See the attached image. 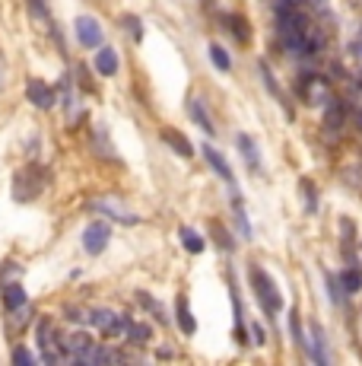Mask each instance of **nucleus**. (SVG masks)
<instances>
[{"label": "nucleus", "instance_id": "2", "mask_svg": "<svg viewBox=\"0 0 362 366\" xmlns=\"http://www.w3.org/2000/svg\"><path fill=\"white\" fill-rule=\"evenodd\" d=\"M124 318H127V316H118L115 309L99 306V309H89L86 322H89L99 334H105V338H121V334H124Z\"/></svg>", "mask_w": 362, "mask_h": 366}, {"label": "nucleus", "instance_id": "27", "mask_svg": "<svg viewBox=\"0 0 362 366\" xmlns=\"http://www.w3.org/2000/svg\"><path fill=\"white\" fill-rule=\"evenodd\" d=\"M226 23L232 26V32H235V39L239 42H248V26H245V19H239V17H229Z\"/></svg>", "mask_w": 362, "mask_h": 366}, {"label": "nucleus", "instance_id": "26", "mask_svg": "<svg viewBox=\"0 0 362 366\" xmlns=\"http://www.w3.org/2000/svg\"><path fill=\"white\" fill-rule=\"evenodd\" d=\"M302 194H305V207H308V214H315V207H318V194H315V188H312L308 179H302Z\"/></svg>", "mask_w": 362, "mask_h": 366}, {"label": "nucleus", "instance_id": "25", "mask_svg": "<svg viewBox=\"0 0 362 366\" xmlns=\"http://www.w3.org/2000/svg\"><path fill=\"white\" fill-rule=\"evenodd\" d=\"M343 105H337V102H330V105H328V128H330V131H334V128H337V125H343Z\"/></svg>", "mask_w": 362, "mask_h": 366}, {"label": "nucleus", "instance_id": "32", "mask_svg": "<svg viewBox=\"0 0 362 366\" xmlns=\"http://www.w3.org/2000/svg\"><path fill=\"white\" fill-rule=\"evenodd\" d=\"M7 86V64H3V58H0V90Z\"/></svg>", "mask_w": 362, "mask_h": 366}, {"label": "nucleus", "instance_id": "7", "mask_svg": "<svg viewBox=\"0 0 362 366\" xmlns=\"http://www.w3.org/2000/svg\"><path fill=\"white\" fill-rule=\"evenodd\" d=\"M0 300H3L7 312H17V309H23L29 303V293H25V287L19 281H7L0 283Z\"/></svg>", "mask_w": 362, "mask_h": 366}, {"label": "nucleus", "instance_id": "22", "mask_svg": "<svg viewBox=\"0 0 362 366\" xmlns=\"http://www.w3.org/2000/svg\"><path fill=\"white\" fill-rule=\"evenodd\" d=\"M232 207H235V223H239L242 236H245V239H251V223H248V216H245V207H242V201L235 198V201H232Z\"/></svg>", "mask_w": 362, "mask_h": 366}, {"label": "nucleus", "instance_id": "9", "mask_svg": "<svg viewBox=\"0 0 362 366\" xmlns=\"http://www.w3.org/2000/svg\"><path fill=\"white\" fill-rule=\"evenodd\" d=\"M19 185H25V192H19L17 201H32L41 192V185H45V172L41 169H25V172L17 175V188Z\"/></svg>", "mask_w": 362, "mask_h": 366}, {"label": "nucleus", "instance_id": "28", "mask_svg": "<svg viewBox=\"0 0 362 366\" xmlns=\"http://www.w3.org/2000/svg\"><path fill=\"white\" fill-rule=\"evenodd\" d=\"M289 328H292V338H296L299 347H305V334H302V325H299V316L289 312Z\"/></svg>", "mask_w": 362, "mask_h": 366}, {"label": "nucleus", "instance_id": "31", "mask_svg": "<svg viewBox=\"0 0 362 366\" xmlns=\"http://www.w3.org/2000/svg\"><path fill=\"white\" fill-rule=\"evenodd\" d=\"M251 334H255V344H264V341H267V334H264V328H261V325H251Z\"/></svg>", "mask_w": 362, "mask_h": 366}, {"label": "nucleus", "instance_id": "29", "mask_svg": "<svg viewBox=\"0 0 362 366\" xmlns=\"http://www.w3.org/2000/svg\"><path fill=\"white\" fill-rule=\"evenodd\" d=\"M25 3H29V10H32L35 19H45V17H48V3H45V0H25Z\"/></svg>", "mask_w": 362, "mask_h": 366}, {"label": "nucleus", "instance_id": "14", "mask_svg": "<svg viewBox=\"0 0 362 366\" xmlns=\"http://www.w3.org/2000/svg\"><path fill=\"white\" fill-rule=\"evenodd\" d=\"M175 322H178V328L184 334H194V332H198V322H194V316H191L188 296H178V300H175Z\"/></svg>", "mask_w": 362, "mask_h": 366}, {"label": "nucleus", "instance_id": "19", "mask_svg": "<svg viewBox=\"0 0 362 366\" xmlns=\"http://www.w3.org/2000/svg\"><path fill=\"white\" fill-rule=\"evenodd\" d=\"M210 61H213L216 70H222V74H229L232 70V58H229V51L222 48V45H210Z\"/></svg>", "mask_w": 362, "mask_h": 366}, {"label": "nucleus", "instance_id": "6", "mask_svg": "<svg viewBox=\"0 0 362 366\" xmlns=\"http://www.w3.org/2000/svg\"><path fill=\"white\" fill-rule=\"evenodd\" d=\"M25 99L32 102L35 108H41V112H48L51 105H54V86L51 83H45V80H29L25 83Z\"/></svg>", "mask_w": 362, "mask_h": 366}, {"label": "nucleus", "instance_id": "16", "mask_svg": "<svg viewBox=\"0 0 362 366\" xmlns=\"http://www.w3.org/2000/svg\"><path fill=\"white\" fill-rule=\"evenodd\" d=\"M178 236H181V245H184L191 255H200V252H204L206 242H204V236H200L198 230H191V226H181Z\"/></svg>", "mask_w": 362, "mask_h": 366}, {"label": "nucleus", "instance_id": "5", "mask_svg": "<svg viewBox=\"0 0 362 366\" xmlns=\"http://www.w3.org/2000/svg\"><path fill=\"white\" fill-rule=\"evenodd\" d=\"M89 210H92V214L108 216V220H115V223H127V226H134L137 220H140L134 210H127L121 201H115V198H92L89 201Z\"/></svg>", "mask_w": 362, "mask_h": 366}, {"label": "nucleus", "instance_id": "15", "mask_svg": "<svg viewBox=\"0 0 362 366\" xmlns=\"http://www.w3.org/2000/svg\"><path fill=\"white\" fill-rule=\"evenodd\" d=\"M118 360H121V354H118V350L102 347V344H92L80 363H118Z\"/></svg>", "mask_w": 362, "mask_h": 366}, {"label": "nucleus", "instance_id": "18", "mask_svg": "<svg viewBox=\"0 0 362 366\" xmlns=\"http://www.w3.org/2000/svg\"><path fill=\"white\" fill-rule=\"evenodd\" d=\"M191 118H194V125H198V128H204V134H210V137L216 134L213 121L206 118V108H204V102H200V99H191Z\"/></svg>", "mask_w": 362, "mask_h": 366}, {"label": "nucleus", "instance_id": "1", "mask_svg": "<svg viewBox=\"0 0 362 366\" xmlns=\"http://www.w3.org/2000/svg\"><path fill=\"white\" fill-rule=\"evenodd\" d=\"M248 281H251V287H255V296H257V303L264 306V312H270V316H277L283 309V296H280V290H277V283H273V277L264 271V267H251L248 271Z\"/></svg>", "mask_w": 362, "mask_h": 366}, {"label": "nucleus", "instance_id": "11", "mask_svg": "<svg viewBox=\"0 0 362 366\" xmlns=\"http://www.w3.org/2000/svg\"><path fill=\"white\" fill-rule=\"evenodd\" d=\"M235 147H239V153L245 156V166L251 169V172H261V150H257V143L251 134H239L235 137Z\"/></svg>", "mask_w": 362, "mask_h": 366}, {"label": "nucleus", "instance_id": "20", "mask_svg": "<svg viewBox=\"0 0 362 366\" xmlns=\"http://www.w3.org/2000/svg\"><path fill=\"white\" fill-rule=\"evenodd\" d=\"M121 29H127L131 42H143V23H140V17H134V13H124V17H121Z\"/></svg>", "mask_w": 362, "mask_h": 366}, {"label": "nucleus", "instance_id": "21", "mask_svg": "<svg viewBox=\"0 0 362 366\" xmlns=\"http://www.w3.org/2000/svg\"><path fill=\"white\" fill-rule=\"evenodd\" d=\"M340 283H343L346 293H356V290H362V274L356 267H346L343 274H340Z\"/></svg>", "mask_w": 362, "mask_h": 366}, {"label": "nucleus", "instance_id": "10", "mask_svg": "<svg viewBox=\"0 0 362 366\" xmlns=\"http://www.w3.org/2000/svg\"><path fill=\"white\" fill-rule=\"evenodd\" d=\"M92 70L99 77H115L118 74V51L108 48V45H99V48H96V58H92Z\"/></svg>", "mask_w": 362, "mask_h": 366}, {"label": "nucleus", "instance_id": "12", "mask_svg": "<svg viewBox=\"0 0 362 366\" xmlns=\"http://www.w3.org/2000/svg\"><path fill=\"white\" fill-rule=\"evenodd\" d=\"M162 143H165V147H172V150L178 153L181 159H191V156H194V147L188 143V137H184L181 131H175V128H162Z\"/></svg>", "mask_w": 362, "mask_h": 366}, {"label": "nucleus", "instance_id": "13", "mask_svg": "<svg viewBox=\"0 0 362 366\" xmlns=\"http://www.w3.org/2000/svg\"><path fill=\"white\" fill-rule=\"evenodd\" d=\"M124 334H127V341L143 347V344L153 341V328L149 322H134V318H124Z\"/></svg>", "mask_w": 362, "mask_h": 366}, {"label": "nucleus", "instance_id": "30", "mask_svg": "<svg viewBox=\"0 0 362 366\" xmlns=\"http://www.w3.org/2000/svg\"><path fill=\"white\" fill-rule=\"evenodd\" d=\"M13 274H19V265H13V261H7V267L0 271V283H7V277H13Z\"/></svg>", "mask_w": 362, "mask_h": 366}, {"label": "nucleus", "instance_id": "8", "mask_svg": "<svg viewBox=\"0 0 362 366\" xmlns=\"http://www.w3.org/2000/svg\"><path fill=\"white\" fill-rule=\"evenodd\" d=\"M200 153H204L206 166L213 169V172L220 175L222 182H226V185H229V188H232V185H235V172H232V166H229V163H226V156H222L220 150H213L210 143H204V150H200Z\"/></svg>", "mask_w": 362, "mask_h": 366}, {"label": "nucleus", "instance_id": "3", "mask_svg": "<svg viewBox=\"0 0 362 366\" xmlns=\"http://www.w3.org/2000/svg\"><path fill=\"white\" fill-rule=\"evenodd\" d=\"M108 242H111V226H108V220H89L86 223V230H83V249H86V255H102V252L108 249Z\"/></svg>", "mask_w": 362, "mask_h": 366}, {"label": "nucleus", "instance_id": "17", "mask_svg": "<svg viewBox=\"0 0 362 366\" xmlns=\"http://www.w3.org/2000/svg\"><path fill=\"white\" fill-rule=\"evenodd\" d=\"M308 357L315 360V363H328V350H324V334L318 325H312V344H308Z\"/></svg>", "mask_w": 362, "mask_h": 366}, {"label": "nucleus", "instance_id": "24", "mask_svg": "<svg viewBox=\"0 0 362 366\" xmlns=\"http://www.w3.org/2000/svg\"><path fill=\"white\" fill-rule=\"evenodd\" d=\"M10 360H13V363H17V366H32L39 357H35L32 350H25V347H13V354H10Z\"/></svg>", "mask_w": 362, "mask_h": 366}, {"label": "nucleus", "instance_id": "4", "mask_svg": "<svg viewBox=\"0 0 362 366\" xmlns=\"http://www.w3.org/2000/svg\"><path fill=\"white\" fill-rule=\"evenodd\" d=\"M74 35H76V42L83 45V48H99L102 42H105V29H102V23L96 17H76L74 19Z\"/></svg>", "mask_w": 362, "mask_h": 366}, {"label": "nucleus", "instance_id": "23", "mask_svg": "<svg viewBox=\"0 0 362 366\" xmlns=\"http://www.w3.org/2000/svg\"><path fill=\"white\" fill-rule=\"evenodd\" d=\"M137 300H140L143 303V306H147V309H153V316H156L159 318V322H169V316H165V309L162 306H159V303L156 300H153V296H147V293H137Z\"/></svg>", "mask_w": 362, "mask_h": 366}]
</instances>
